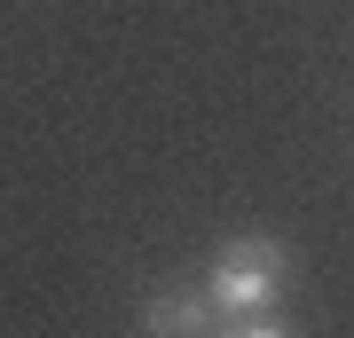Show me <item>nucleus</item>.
<instances>
[{
	"instance_id": "nucleus-1",
	"label": "nucleus",
	"mask_w": 354,
	"mask_h": 338,
	"mask_svg": "<svg viewBox=\"0 0 354 338\" xmlns=\"http://www.w3.org/2000/svg\"><path fill=\"white\" fill-rule=\"evenodd\" d=\"M276 283H283V244L276 236H236L213 260V276H205V299L228 307V314H260L276 299Z\"/></svg>"
},
{
	"instance_id": "nucleus-2",
	"label": "nucleus",
	"mask_w": 354,
	"mask_h": 338,
	"mask_svg": "<svg viewBox=\"0 0 354 338\" xmlns=\"http://www.w3.org/2000/svg\"><path fill=\"white\" fill-rule=\"evenodd\" d=\"M142 323H150V338H221L205 283H165V291H150V299H142Z\"/></svg>"
},
{
	"instance_id": "nucleus-3",
	"label": "nucleus",
	"mask_w": 354,
	"mask_h": 338,
	"mask_svg": "<svg viewBox=\"0 0 354 338\" xmlns=\"http://www.w3.org/2000/svg\"><path fill=\"white\" fill-rule=\"evenodd\" d=\"M221 338H291V330H283V323H260V314H244V323L221 330Z\"/></svg>"
}]
</instances>
